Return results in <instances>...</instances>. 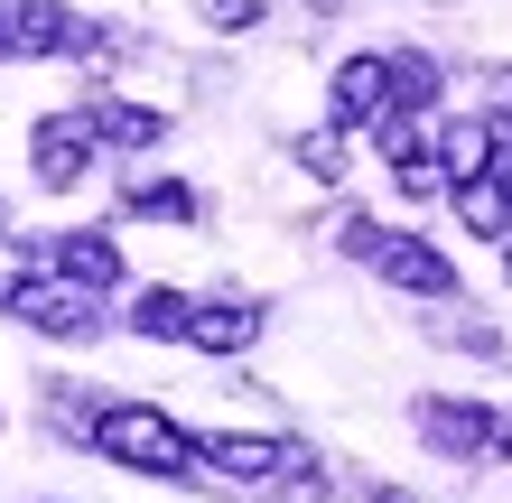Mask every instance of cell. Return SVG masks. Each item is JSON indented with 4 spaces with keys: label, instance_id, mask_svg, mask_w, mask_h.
Wrapping results in <instances>:
<instances>
[{
    "label": "cell",
    "instance_id": "obj_1",
    "mask_svg": "<svg viewBox=\"0 0 512 503\" xmlns=\"http://www.w3.org/2000/svg\"><path fill=\"white\" fill-rule=\"evenodd\" d=\"M94 448L112 466H131V476H187V466H196V438L177 429L168 410H149V401H112L94 420Z\"/></svg>",
    "mask_w": 512,
    "mask_h": 503
},
{
    "label": "cell",
    "instance_id": "obj_2",
    "mask_svg": "<svg viewBox=\"0 0 512 503\" xmlns=\"http://www.w3.org/2000/svg\"><path fill=\"white\" fill-rule=\"evenodd\" d=\"M419 438H429L438 457H503L512 448V429L494 410H475V401H419Z\"/></svg>",
    "mask_w": 512,
    "mask_h": 503
},
{
    "label": "cell",
    "instance_id": "obj_3",
    "mask_svg": "<svg viewBox=\"0 0 512 503\" xmlns=\"http://www.w3.org/2000/svg\"><path fill=\"white\" fill-rule=\"evenodd\" d=\"M10 317H28L38 336H94V289H75V280H19Z\"/></svg>",
    "mask_w": 512,
    "mask_h": 503
},
{
    "label": "cell",
    "instance_id": "obj_4",
    "mask_svg": "<svg viewBox=\"0 0 512 503\" xmlns=\"http://www.w3.org/2000/svg\"><path fill=\"white\" fill-rule=\"evenodd\" d=\"M28 159H38V187H75V177L94 168V122H84V112H47V122L28 131Z\"/></svg>",
    "mask_w": 512,
    "mask_h": 503
},
{
    "label": "cell",
    "instance_id": "obj_5",
    "mask_svg": "<svg viewBox=\"0 0 512 503\" xmlns=\"http://www.w3.org/2000/svg\"><path fill=\"white\" fill-rule=\"evenodd\" d=\"M373 261H382V280H391V289H419V299H447V289H457V261L429 252V243H410V233H382Z\"/></svg>",
    "mask_w": 512,
    "mask_h": 503
},
{
    "label": "cell",
    "instance_id": "obj_6",
    "mask_svg": "<svg viewBox=\"0 0 512 503\" xmlns=\"http://www.w3.org/2000/svg\"><path fill=\"white\" fill-rule=\"evenodd\" d=\"M382 112H391V66L382 56H345L336 66V131L345 122H382Z\"/></svg>",
    "mask_w": 512,
    "mask_h": 503
},
{
    "label": "cell",
    "instance_id": "obj_7",
    "mask_svg": "<svg viewBox=\"0 0 512 503\" xmlns=\"http://www.w3.org/2000/svg\"><path fill=\"white\" fill-rule=\"evenodd\" d=\"M261 336V308H243V299H205V308H187V345L196 354H243Z\"/></svg>",
    "mask_w": 512,
    "mask_h": 503
},
{
    "label": "cell",
    "instance_id": "obj_8",
    "mask_svg": "<svg viewBox=\"0 0 512 503\" xmlns=\"http://www.w3.org/2000/svg\"><path fill=\"white\" fill-rule=\"evenodd\" d=\"M10 56H56V47H75V19L56 10V0H10Z\"/></svg>",
    "mask_w": 512,
    "mask_h": 503
},
{
    "label": "cell",
    "instance_id": "obj_9",
    "mask_svg": "<svg viewBox=\"0 0 512 503\" xmlns=\"http://www.w3.org/2000/svg\"><path fill=\"white\" fill-rule=\"evenodd\" d=\"M56 271L75 289H112L122 280V243H112V233H66V243H56Z\"/></svg>",
    "mask_w": 512,
    "mask_h": 503
},
{
    "label": "cell",
    "instance_id": "obj_10",
    "mask_svg": "<svg viewBox=\"0 0 512 503\" xmlns=\"http://www.w3.org/2000/svg\"><path fill=\"white\" fill-rule=\"evenodd\" d=\"M84 122H94V140H112V150H149V140L168 131L159 112H140V103H94Z\"/></svg>",
    "mask_w": 512,
    "mask_h": 503
},
{
    "label": "cell",
    "instance_id": "obj_11",
    "mask_svg": "<svg viewBox=\"0 0 512 503\" xmlns=\"http://www.w3.org/2000/svg\"><path fill=\"white\" fill-rule=\"evenodd\" d=\"M457 215H466V233H503L512 196L494 187V177H457Z\"/></svg>",
    "mask_w": 512,
    "mask_h": 503
},
{
    "label": "cell",
    "instance_id": "obj_12",
    "mask_svg": "<svg viewBox=\"0 0 512 503\" xmlns=\"http://www.w3.org/2000/svg\"><path fill=\"white\" fill-rule=\"evenodd\" d=\"M382 66H391V103H438V66H429V56H382Z\"/></svg>",
    "mask_w": 512,
    "mask_h": 503
},
{
    "label": "cell",
    "instance_id": "obj_13",
    "mask_svg": "<svg viewBox=\"0 0 512 503\" xmlns=\"http://www.w3.org/2000/svg\"><path fill=\"white\" fill-rule=\"evenodd\" d=\"M131 327H140V336H187V299H177V289H140Z\"/></svg>",
    "mask_w": 512,
    "mask_h": 503
},
{
    "label": "cell",
    "instance_id": "obj_14",
    "mask_svg": "<svg viewBox=\"0 0 512 503\" xmlns=\"http://www.w3.org/2000/svg\"><path fill=\"white\" fill-rule=\"evenodd\" d=\"M298 168L308 177H345V131H308L298 140Z\"/></svg>",
    "mask_w": 512,
    "mask_h": 503
},
{
    "label": "cell",
    "instance_id": "obj_15",
    "mask_svg": "<svg viewBox=\"0 0 512 503\" xmlns=\"http://www.w3.org/2000/svg\"><path fill=\"white\" fill-rule=\"evenodd\" d=\"M131 215H168V224H187V215H196V196H187V187H140V196H131Z\"/></svg>",
    "mask_w": 512,
    "mask_h": 503
},
{
    "label": "cell",
    "instance_id": "obj_16",
    "mask_svg": "<svg viewBox=\"0 0 512 503\" xmlns=\"http://www.w3.org/2000/svg\"><path fill=\"white\" fill-rule=\"evenodd\" d=\"M391 168H401V196H438V187H447L438 159H391Z\"/></svg>",
    "mask_w": 512,
    "mask_h": 503
},
{
    "label": "cell",
    "instance_id": "obj_17",
    "mask_svg": "<svg viewBox=\"0 0 512 503\" xmlns=\"http://www.w3.org/2000/svg\"><path fill=\"white\" fill-rule=\"evenodd\" d=\"M205 19H215V28H252L261 0H205Z\"/></svg>",
    "mask_w": 512,
    "mask_h": 503
},
{
    "label": "cell",
    "instance_id": "obj_18",
    "mask_svg": "<svg viewBox=\"0 0 512 503\" xmlns=\"http://www.w3.org/2000/svg\"><path fill=\"white\" fill-rule=\"evenodd\" d=\"M503 131H512V84H503Z\"/></svg>",
    "mask_w": 512,
    "mask_h": 503
},
{
    "label": "cell",
    "instance_id": "obj_19",
    "mask_svg": "<svg viewBox=\"0 0 512 503\" xmlns=\"http://www.w3.org/2000/svg\"><path fill=\"white\" fill-rule=\"evenodd\" d=\"M0 56H10V19H0Z\"/></svg>",
    "mask_w": 512,
    "mask_h": 503
},
{
    "label": "cell",
    "instance_id": "obj_20",
    "mask_svg": "<svg viewBox=\"0 0 512 503\" xmlns=\"http://www.w3.org/2000/svg\"><path fill=\"white\" fill-rule=\"evenodd\" d=\"M503 280H512V243H503Z\"/></svg>",
    "mask_w": 512,
    "mask_h": 503
}]
</instances>
